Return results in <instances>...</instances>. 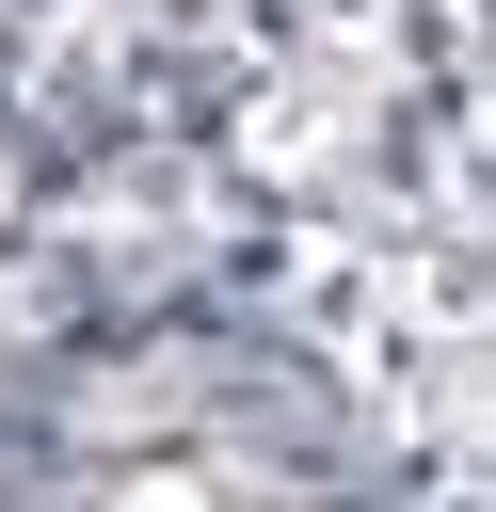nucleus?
Returning <instances> with one entry per match:
<instances>
[{"instance_id": "1", "label": "nucleus", "mask_w": 496, "mask_h": 512, "mask_svg": "<svg viewBox=\"0 0 496 512\" xmlns=\"http://www.w3.org/2000/svg\"><path fill=\"white\" fill-rule=\"evenodd\" d=\"M112 512H208V480H128Z\"/></svg>"}]
</instances>
